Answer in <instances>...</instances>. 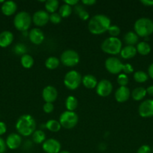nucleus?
<instances>
[{
    "label": "nucleus",
    "mask_w": 153,
    "mask_h": 153,
    "mask_svg": "<svg viewBox=\"0 0 153 153\" xmlns=\"http://www.w3.org/2000/svg\"><path fill=\"white\" fill-rule=\"evenodd\" d=\"M32 140L36 144L43 143L46 140V134L41 130H35L32 134Z\"/></svg>",
    "instance_id": "bb28decb"
},
{
    "label": "nucleus",
    "mask_w": 153,
    "mask_h": 153,
    "mask_svg": "<svg viewBox=\"0 0 153 153\" xmlns=\"http://www.w3.org/2000/svg\"><path fill=\"white\" fill-rule=\"evenodd\" d=\"M138 40H139V37L134 31H128L124 36V40L128 46H134L136 44Z\"/></svg>",
    "instance_id": "5701e85b"
},
{
    "label": "nucleus",
    "mask_w": 153,
    "mask_h": 153,
    "mask_svg": "<svg viewBox=\"0 0 153 153\" xmlns=\"http://www.w3.org/2000/svg\"><path fill=\"white\" fill-rule=\"evenodd\" d=\"M82 3L83 4H85V5L91 6L93 5L94 4H95L96 1L95 0H82Z\"/></svg>",
    "instance_id": "c03bdc74"
},
{
    "label": "nucleus",
    "mask_w": 153,
    "mask_h": 153,
    "mask_svg": "<svg viewBox=\"0 0 153 153\" xmlns=\"http://www.w3.org/2000/svg\"><path fill=\"white\" fill-rule=\"evenodd\" d=\"M148 76H149L150 78L153 79V63L149 65L148 68Z\"/></svg>",
    "instance_id": "49530a36"
},
{
    "label": "nucleus",
    "mask_w": 153,
    "mask_h": 153,
    "mask_svg": "<svg viewBox=\"0 0 153 153\" xmlns=\"http://www.w3.org/2000/svg\"><path fill=\"white\" fill-rule=\"evenodd\" d=\"M32 19L26 11H20L16 13L14 19V25L20 31H26L31 26Z\"/></svg>",
    "instance_id": "39448f33"
},
{
    "label": "nucleus",
    "mask_w": 153,
    "mask_h": 153,
    "mask_svg": "<svg viewBox=\"0 0 153 153\" xmlns=\"http://www.w3.org/2000/svg\"><path fill=\"white\" fill-rule=\"evenodd\" d=\"M77 14L78 16H79V17L80 18V19H82V20L83 21L87 20V19L89 18V14H88V13L87 12V10H85L84 8L82 9Z\"/></svg>",
    "instance_id": "4c0bfd02"
},
{
    "label": "nucleus",
    "mask_w": 153,
    "mask_h": 153,
    "mask_svg": "<svg viewBox=\"0 0 153 153\" xmlns=\"http://www.w3.org/2000/svg\"><path fill=\"white\" fill-rule=\"evenodd\" d=\"M7 131V126H6V124L4 122H1L0 121V136H2V134H4V133Z\"/></svg>",
    "instance_id": "79ce46f5"
},
{
    "label": "nucleus",
    "mask_w": 153,
    "mask_h": 153,
    "mask_svg": "<svg viewBox=\"0 0 153 153\" xmlns=\"http://www.w3.org/2000/svg\"><path fill=\"white\" fill-rule=\"evenodd\" d=\"M59 153H70V152H68V151H67V150H63V151H60Z\"/></svg>",
    "instance_id": "09e8293b"
},
{
    "label": "nucleus",
    "mask_w": 153,
    "mask_h": 153,
    "mask_svg": "<svg viewBox=\"0 0 153 153\" xmlns=\"http://www.w3.org/2000/svg\"><path fill=\"white\" fill-rule=\"evenodd\" d=\"M130 96V90L127 87H120L116 91L115 99L118 102L123 103L129 100Z\"/></svg>",
    "instance_id": "f3484780"
},
{
    "label": "nucleus",
    "mask_w": 153,
    "mask_h": 153,
    "mask_svg": "<svg viewBox=\"0 0 153 153\" xmlns=\"http://www.w3.org/2000/svg\"><path fill=\"white\" fill-rule=\"evenodd\" d=\"M117 82L121 87H125L128 83V77L124 73H121L117 78Z\"/></svg>",
    "instance_id": "473e14b6"
},
{
    "label": "nucleus",
    "mask_w": 153,
    "mask_h": 153,
    "mask_svg": "<svg viewBox=\"0 0 153 153\" xmlns=\"http://www.w3.org/2000/svg\"><path fill=\"white\" fill-rule=\"evenodd\" d=\"M72 13V8L68 4H64L62 6H60L59 9H58V13L62 18H67Z\"/></svg>",
    "instance_id": "2f4dec72"
},
{
    "label": "nucleus",
    "mask_w": 153,
    "mask_h": 153,
    "mask_svg": "<svg viewBox=\"0 0 153 153\" xmlns=\"http://www.w3.org/2000/svg\"><path fill=\"white\" fill-rule=\"evenodd\" d=\"M17 9V4L14 1H5L1 7V10L2 13L5 16H11L14 14Z\"/></svg>",
    "instance_id": "a211bd4d"
},
{
    "label": "nucleus",
    "mask_w": 153,
    "mask_h": 153,
    "mask_svg": "<svg viewBox=\"0 0 153 153\" xmlns=\"http://www.w3.org/2000/svg\"><path fill=\"white\" fill-rule=\"evenodd\" d=\"M57 97H58V91L56 88L51 85L45 87L42 91V97L45 102L52 103L56 100Z\"/></svg>",
    "instance_id": "4468645a"
},
{
    "label": "nucleus",
    "mask_w": 153,
    "mask_h": 153,
    "mask_svg": "<svg viewBox=\"0 0 153 153\" xmlns=\"http://www.w3.org/2000/svg\"><path fill=\"white\" fill-rule=\"evenodd\" d=\"M100 48L105 53L116 55L121 52L122 49V43L118 37H110L102 42Z\"/></svg>",
    "instance_id": "20e7f679"
},
{
    "label": "nucleus",
    "mask_w": 153,
    "mask_h": 153,
    "mask_svg": "<svg viewBox=\"0 0 153 153\" xmlns=\"http://www.w3.org/2000/svg\"><path fill=\"white\" fill-rule=\"evenodd\" d=\"M59 66V60L56 57H49L45 61V67L49 70H55Z\"/></svg>",
    "instance_id": "c756f323"
},
{
    "label": "nucleus",
    "mask_w": 153,
    "mask_h": 153,
    "mask_svg": "<svg viewBox=\"0 0 153 153\" xmlns=\"http://www.w3.org/2000/svg\"><path fill=\"white\" fill-rule=\"evenodd\" d=\"M15 127L20 135L27 137L32 134L35 131V120L32 115L23 114L18 118Z\"/></svg>",
    "instance_id": "f03ea898"
},
{
    "label": "nucleus",
    "mask_w": 153,
    "mask_h": 153,
    "mask_svg": "<svg viewBox=\"0 0 153 153\" xmlns=\"http://www.w3.org/2000/svg\"><path fill=\"white\" fill-rule=\"evenodd\" d=\"M7 149L6 143L2 137H0V153H4Z\"/></svg>",
    "instance_id": "a19ab883"
},
{
    "label": "nucleus",
    "mask_w": 153,
    "mask_h": 153,
    "mask_svg": "<svg viewBox=\"0 0 153 153\" xmlns=\"http://www.w3.org/2000/svg\"><path fill=\"white\" fill-rule=\"evenodd\" d=\"M14 40V34L9 31L0 33V47L5 48L10 46Z\"/></svg>",
    "instance_id": "6ab92c4d"
},
{
    "label": "nucleus",
    "mask_w": 153,
    "mask_h": 153,
    "mask_svg": "<svg viewBox=\"0 0 153 153\" xmlns=\"http://www.w3.org/2000/svg\"><path fill=\"white\" fill-rule=\"evenodd\" d=\"M152 152L153 153V146H152Z\"/></svg>",
    "instance_id": "3c124183"
},
{
    "label": "nucleus",
    "mask_w": 153,
    "mask_h": 153,
    "mask_svg": "<svg viewBox=\"0 0 153 153\" xmlns=\"http://www.w3.org/2000/svg\"><path fill=\"white\" fill-rule=\"evenodd\" d=\"M20 63L24 68L29 69L32 67V66L34 65V59L28 54H25L22 56H21Z\"/></svg>",
    "instance_id": "c85d7f7f"
},
{
    "label": "nucleus",
    "mask_w": 153,
    "mask_h": 153,
    "mask_svg": "<svg viewBox=\"0 0 153 153\" xmlns=\"http://www.w3.org/2000/svg\"><path fill=\"white\" fill-rule=\"evenodd\" d=\"M146 93L151 97H153V85L152 86H149L146 89Z\"/></svg>",
    "instance_id": "de8ad7c7"
},
{
    "label": "nucleus",
    "mask_w": 153,
    "mask_h": 153,
    "mask_svg": "<svg viewBox=\"0 0 153 153\" xmlns=\"http://www.w3.org/2000/svg\"><path fill=\"white\" fill-rule=\"evenodd\" d=\"M64 105H65V108H67V111H74L78 105L77 100L74 96H69L66 99Z\"/></svg>",
    "instance_id": "393cba45"
},
{
    "label": "nucleus",
    "mask_w": 153,
    "mask_h": 153,
    "mask_svg": "<svg viewBox=\"0 0 153 153\" xmlns=\"http://www.w3.org/2000/svg\"><path fill=\"white\" fill-rule=\"evenodd\" d=\"M148 79V76L145 73V72L142 71V70H139V71L135 72L134 74V79L135 82H138V83H143L146 82Z\"/></svg>",
    "instance_id": "7c9ffc66"
},
{
    "label": "nucleus",
    "mask_w": 153,
    "mask_h": 153,
    "mask_svg": "<svg viewBox=\"0 0 153 153\" xmlns=\"http://www.w3.org/2000/svg\"><path fill=\"white\" fill-rule=\"evenodd\" d=\"M82 83V76L76 70L68 72L64 78V85L68 89L74 91Z\"/></svg>",
    "instance_id": "423d86ee"
},
{
    "label": "nucleus",
    "mask_w": 153,
    "mask_h": 153,
    "mask_svg": "<svg viewBox=\"0 0 153 153\" xmlns=\"http://www.w3.org/2000/svg\"><path fill=\"white\" fill-rule=\"evenodd\" d=\"M82 83L88 89H94L97 87L98 81L92 75H86L82 78Z\"/></svg>",
    "instance_id": "aec40b11"
},
{
    "label": "nucleus",
    "mask_w": 153,
    "mask_h": 153,
    "mask_svg": "<svg viewBox=\"0 0 153 153\" xmlns=\"http://www.w3.org/2000/svg\"><path fill=\"white\" fill-rule=\"evenodd\" d=\"M64 4H68L69 6H76V4H78V3H79V1L78 0H65V1H64Z\"/></svg>",
    "instance_id": "37998d69"
},
{
    "label": "nucleus",
    "mask_w": 153,
    "mask_h": 153,
    "mask_svg": "<svg viewBox=\"0 0 153 153\" xmlns=\"http://www.w3.org/2000/svg\"><path fill=\"white\" fill-rule=\"evenodd\" d=\"M28 38L33 44L39 45L43 43L44 40V34L41 30L38 28H34L30 30L28 33Z\"/></svg>",
    "instance_id": "dca6fc26"
},
{
    "label": "nucleus",
    "mask_w": 153,
    "mask_h": 153,
    "mask_svg": "<svg viewBox=\"0 0 153 153\" xmlns=\"http://www.w3.org/2000/svg\"><path fill=\"white\" fill-rule=\"evenodd\" d=\"M112 85L109 80L103 79L98 82L96 87V92L98 96L101 97H106L112 93Z\"/></svg>",
    "instance_id": "9d476101"
},
{
    "label": "nucleus",
    "mask_w": 153,
    "mask_h": 153,
    "mask_svg": "<svg viewBox=\"0 0 153 153\" xmlns=\"http://www.w3.org/2000/svg\"><path fill=\"white\" fill-rule=\"evenodd\" d=\"M4 2V1H3V0H0V3H2L3 4Z\"/></svg>",
    "instance_id": "8fccbe9b"
},
{
    "label": "nucleus",
    "mask_w": 153,
    "mask_h": 153,
    "mask_svg": "<svg viewBox=\"0 0 153 153\" xmlns=\"http://www.w3.org/2000/svg\"><path fill=\"white\" fill-rule=\"evenodd\" d=\"M42 149L46 153H59L61 151V143L56 139H46L42 143Z\"/></svg>",
    "instance_id": "9b49d317"
},
{
    "label": "nucleus",
    "mask_w": 153,
    "mask_h": 153,
    "mask_svg": "<svg viewBox=\"0 0 153 153\" xmlns=\"http://www.w3.org/2000/svg\"><path fill=\"white\" fill-rule=\"evenodd\" d=\"M122 72H124V74H129V73H131L134 72V68L132 67V65L130 64H124L123 65V69Z\"/></svg>",
    "instance_id": "58836bf2"
},
{
    "label": "nucleus",
    "mask_w": 153,
    "mask_h": 153,
    "mask_svg": "<svg viewBox=\"0 0 153 153\" xmlns=\"http://www.w3.org/2000/svg\"><path fill=\"white\" fill-rule=\"evenodd\" d=\"M136 153H152V149L148 145H142L138 149Z\"/></svg>",
    "instance_id": "ea45409f"
},
{
    "label": "nucleus",
    "mask_w": 153,
    "mask_h": 153,
    "mask_svg": "<svg viewBox=\"0 0 153 153\" xmlns=\"http://www.w3.org/2000/svg\"><path fill=\"white\" fill-rule=\"evenodd\" d=\"M134 28L138 37H148L153 33V21L148 18H140L135 22Z\"/></svg>",
    "instance_id": "7ed1b4c3"
},
{
    "label": "nucleus",
    "mask_w": 153,
    "mask_h": 153,
    "mask_svg": "<svg viewBox=\"0 0 153 153\" xmlns=\"http://www.w3.org/2000/svg\"><path fill=\"white\" fill-rule=\"evenodd\" d=\"M43 110L46 114H50L54 110L53 104L50 102H45L43 106Z\"/></svg>",
    "instance_id": "e433bc0d"
},
{
    "label": "nucleus",
    "mask_w": 153,
    "mask_h": 153,
    "mask_svg": "<svg viewBox=\"0 0 153 153\" xmlns=\"http://www.w3.org/2000/svg\"><path fill=\"white\" fill-rule=\"evenodd\" d=\"M136 52L141 55H147L151 52V46L146 42H140L136 45Z\"/></svg>",
    "instance_id": "b1692460"
},
{
    "label": "nucleus",
    "mask_w": 153,
    "mask_h": 153,
    "mask_svg": "<svg viewBox=\"0 0 153 153\" xmlns=\"http://www.w3.org/2000/svg\"><path fill=\"white\" fill-rule=\"evenodd\" d=\"M136 49L134 46H126L122 49L120 52L121 57L124 59H130L134 58L136 54Z\"/></svg>",
    "instance_id": "412c9836"
},
{
    "label": "nucleus",
    "mask_w": 153,
    "mask_h": 153,
    "mask_svg": "<svg viewBox=\"0 0 153 153\" xmlns=\"http://www.w3.org/2000/svg\"><path fill=\"white\" fill-rule=\"evenodd\" d=\"M140 116L142 117H153V100H146L140 103L138 108Z\"/></svg>",
    "instance_id": "ddd939ff"
},
{
    "label": "nucleus",
    "mask_w": 153,
    "mask_h": 153,
    "mask_svg": "<svg viewBox=\"0 0 153 153\" xmlns=\"http://www.w3.org/2000/svg\"><path fill=\"white\" fill-rule=\"evenodd\" d=\"M111 21L108 16L104 14H97L89 19L88 24V31L93 34H101L108 31Z\"/></svg>",
    "instance_id": "f257e3e1"
},
{
    "label": "nucleus",
    "mask_w": 153,
    "mask_h": 153,
    "mask_svg": "<svg viewBox=\"0 0 153 153\" xmlns=\"http://www.w3.org/2000/svg\"><path fill=\"white\" fill-rule=\"evenodd\" d=\"M50 21L52 24L56 25V24H58L61 22L62 16H60L58 13H51V14L50 15Z\"/></svg>",
    "instance_id": "c9c22d12"
},
{
    "label": "nucleus",
    "mask_w": 153,
    "mask_h": 153,
    "mask_svg": "<svg viewBox=\"0 0 153 153\" xmlns=\"http://www.w3.org/2000/svg\"><path fill=\"white\" fill-rule=\"evenodd\" d=\"M146 89L142 87H138L132 91L131 97L135 101H140L146 97Z\"/></svg>",
    "instance_id": "4be33fe9"
},
{
    "label": "nucleus",
    "mask_w": 153,
    "mask_h": 153,
    "mask_svg": "<svg viewBox=\"0 0 153 153\" xmlns=\"http://www.w3.org/2000/svg\"><path fill=\"white\" fill-rule=\"evenodd\" d=\"M14 51L16 54L20 55H25L26 52V47L24 44H22V43H17L16 46L14 48Z\"/></svg>",
    "instance_id": "72a5a7b5"
},
{
    "label": "nucleus",
    "mask_w": 153,
    "mask_h": 153,
    "mask_svg": "<svg viewBox=\"0 0 153 153\" xmlns=\"http://www.w3.org/2000/svg\"><path fill=\"white\" fill-rule=\"evenodd\" d=\"M32 19L34 25L38 27H42L46 25L50 21V15L46 10H39L33 14Z\"/></svg>",
    "instance_id": "f8f14e48"
},
{
    "label": "nucleus",
    "mask_w": 153,
    "mask_h": 153,
    "mask_svg": "<svg viewBox=\"0 0 153 153\" xmlns=\"http://www.w3.org/2000/svg\"><path fill=\"white\" fill-rule=\"evenodd\" d=\"M123 65L118 58L115 57L108 58L105 61V68L111 74H118L122 71Z\"/></svg>",
    "instance_id": "1a4fd4ad"
},
{
    "label": "nucleus",
    "mask_w": 153,
    "mask_h": 153,
    "mask_svg": "<svg viewBox=\"0 0 153 153\" xmlns=\"http://www.w3.org/2000/svg\"><path fill=\"white\" fill-rule=\"evenodd\" d=\"M5 143L8 149H12V150L16 149L20 146L22 143V137L16 133H11L7 137Z\"/></svg>",
    "instance_id": "2eb2a0df"
},
{
    "label": "nucleus",
    "mask_w": 153,
    "mask_h": 153,
    "mask_svg": "<svg viewBox=\"0 0 153 153\" xmlns=\"http://www.w3.org/2000/svg\"><path fill=\"white\" fill-rule=\"evenodd\" d=\"M46 128L52 132H58L61 129V124L56 120H50L46 122Z\"/></svg>",
    "instance_id": "cd10ccee"
},
{
    "label": "nucleus",
    "mask_w": 153,
    "mask_h": 153,
    "mask_svg": "<svg viewBox=\"0 0 153 153\" xmlns=\"http://www.w3.org/2000/svg\"><path fill=\"white\" fill-rule=\"evenodd\" d=\"M107 31L111 37H117V36H118V34H120V28L119 27L116 25H110Z\"/></svg>",
    "instance_id": "f704fd0d"
},
{
    "label": "nucleus",
    "mask_w": 153,
    "mask_h": 153,
    "mask_svg": "<svg viewBox=\"0 0 153 153\" xmlns=\"http://www.w3.org/2000/svg\"><path fill=\"white\" fill-rule=\"evenodd\" d=\"M140 2L145 6H153V1H150V0H142Z\"/></svg>",
    "instance_id": "a18cd8bd"
},
{
    "label": "nucleus",
    "mask_w": 153,
    "mask_h": 153,
    "mask_svg": "<svg viewBox=\"0 0 153 153\" xmlns=\"http://www.w3.org/2000/svg\"><path fill=\"white\" fill-rule=\"evenodd\" d=\"M58 6L59 2L57 0H49L45 1V9L47 13H56V11L58 9Z\"/></svg>",
    "instance_id": "a878e982"
},
{
    "label": "nucleus",
    "mask_w": 153,
    "mask_h": 153,
    "mask_svg": "<svg viewBox=\"0 0 153 153\" xmlns=\"http://www.w3.org/2000/svg\"><path fill=\"white\" fill-rule=\"evenodd\" d=\"M61 126L67 129L73 128L76 126L78 123V116L74 111H65L62 112L59 117V120Z\"/></svg>",
    "instance_id": "0eeeda50"
},
{
    "label": "nucleus",
    "mask_w": 153,
    "mask_h": 153,
    "mask_svg": "<svg viewBox=\"0 0 153 153\" xmlns=\"http://www.w3.org/2000/svg\"><path fill=\"white\" fill-rule=\"evenodd\" d=\"M60 61L63 65L68 67L76 66L80 61L79 54L73 49H68L64 51L61 55Z\"/></svg>",
    "instance_id": "6e6552de"
}]
</instances>
